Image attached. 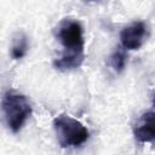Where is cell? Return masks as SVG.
<instances>
[{
    "label": "cell",
    "mask_w": 155,
    "mask_h": 155,
    "mask_svg": "<svg viewBox=\"0 0 155 155\" xmlns=\"http://www.w3.org/2000/svg\"><path fill=\"white\" fill-rule=\"evenodd\" d=\"M53 127L58 143L62 148L79 147L84 144L90 137V132L86 126H84V124L65 114H61L54 117Z\"/></svg>",
    "instance_id": "3"
},
{
    "label": "cell",
    "mask_w": 155,
    "mask_h": 155,
    "mask_svg": "<svg viewBox=\"0 0 155 155\" xmlns=\"http://www.w3.org/2000/svg\"><path fill=\"white\" fill-rule=\"evenodd\" d=\"M127 64V53L126 50L121 46L117 47L109 57V65L113 68L114 71L116 73H121Z\"/></svg>",
    "instance_id": "7"
},
{
    "label": "cell",
    "mask_w": 155,
    "mask_h": 155,
    "mask_svg": "<svg viewBox=\"0 0 155 155\" xmlns=\"http://www.w3.org/2000/svg\"><path fill=\"white\" fill-rule=\"evenodd\" d=\"M147 36V25L142 21H137L125 27L120 33L121 46L125 50H139Z\"/></svg>",
    "instance_id": "4"
},
{
    "label": "cell",
    "mask_w": 155,
    "mask_h": 155,
    "mask_svg": "<svg viewBox=\"0 0 155 155\" xmlns=\"http://www.w3.org/2000/svg\"><path fill=\"white\" fill-rule=\"evenodd\" d=\"M1 110L7 127L13 133H17L22 130L23 125L33 111L27 97L15 92H6L4 94Z\"/></svg>",
    "instance_id": "2"
},
{
    "label": "cell",
    "mask_w": 155,
    "mask_h": 155,
    "mask_svg": "<svg viewBox=\"0 0 155 155\" xmlns=\"http://www.w3.org/2000/svg\"><path fill=\"white\" fill-rule=\"evenodd\" d=\"M134 138L144 144L155 138V114L153 110L143 113L133 126Z\"/></svg>",
    "instance_id": "5"
},
{
    "label": "cell",
    "mask_w": 155,
    "mask_h": 155,
    "mask_svg": "<svg viewBox=\"0 0 155 155\" xmlns=\"http://www.w3.org/2000/svg\"><path fill=\"white\" fill-rule=\"evenodd\" d=\"M57 38L64 51L61 57L53 61V65L59 70L79 68L85 59V39L81 23L70 18L63 19L57 28Z\"/></svg>",
    "instance_id": "1"
},
{
    "label": "cell",
    "mask_w": 155,
    "mask_h": 155,
    "mask_svg": "<svg viewBox=\"0 0 155 155\" xmlns=\"http://www.w3.org/2000/svg\"><path fill=\"white\" fill-rule=\"evenodd\" d=\"M29 47L28 36L24 33H17L13 38L12 47H11V57L13 59H21L25 56Z\"/></svg>",
    "instance_id": "6"
}]
</instances>
